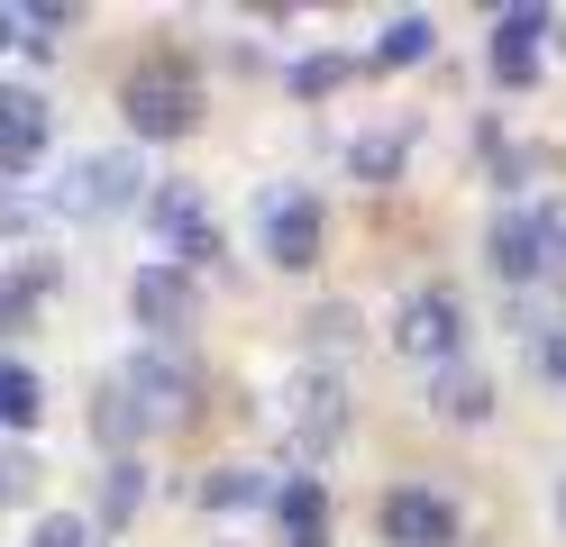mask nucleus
Instances as JSON below:
<instances>
[{"instance_id":"f257e3e1","label":"nucleus","mask_w":566,"mask_h":547,"mask_svg":"<svg viewBox=\"0 0 566 547\" xmlns=\"http://www.w3.org/2000/svg\"><path fill=\"white\" fill-rule=\"evenodd\" d=\"M484 255H493V274H503V283L566 274V201H512V210H493Z\"/></svg>"},{"instance_id":"f03ea898","label":"nucleus","mask_w":566,"mask_h":547,"mask_svg":"<svg viewBox=\"0 0 566 547\" xmlns=\"http://www.w3.org/2000/svg\"><path fill=\"white\" fill-rule=\"evenodd\" d=\"M119 109H128V128L156 137V146H165V137H192V128H201V73H192L184 55H147V64L119 83Z\"/></svg>"},{"instance_id":"7ed1b4c3","label":"nucleus","mask_w":566,"mask_h":547,"mask_svg":"<svg viewBox=\"0 0 566 547\" xmlns=\"http://www.w3.org/2000/svg\"><path fill=\"white\" fill-rule=\"evenodd\" d=\"M119 401H128V420L137 429H184L192 420V401H201V375L174 347H137L128 365H119V383H111Z\"/></svg>"},{"instance_id":"20e7f679","label":"nucleus","mask_w":566,"mask_h":547,"mask_svg":"<svg viewBox=\"0 0 566 547\" xmlns=\"http://www.w3.org/2000/svg\"><path fill=\"white\" fill-rule=\"evenodd\" d=\"M394 356L411 365H457L467 356V302H457L448 283H420L394 302Z\"/></svg>"},{"instance_id":"39448f33","label":"nucleus","mask_w":566,"mask_h":547,"mask_svg":"<svg viewBox=\"0 0 566 547\" xmlns=\"http://www.w3.org/2000/svg\"><path fill=\"white\" fill-rule=\"evenodd\" d=\"M147 229H156V265L201 274L210 255H220V219H210V201L192 192V182H156L147 192Z\"/></svg>"},{"instance_id":"423d86ee","label":"nucleus","mask_w":566,"mask_h":547,"mask_svg":"<svg viewBox=\"0 0 566 547\" xmlns=\"http://www.w3.org/2000/svg\"><path fill=\"white\" fill-rule=\"evenodd\" d=\"M55 210L64 219H119V210H147V173H137V156H74L55 182Z\"/></svg>"},{"instance_id":"0eeeda50","label":"nucleus","mask_w":566,"mask_h":547,"mask_svg":"<svg viewBox=\"0 0 566 547\" xmlns=\"http://www.w3.org/2000/svg\"><path fill=\"white\" fill-rule=\"evenodd\" d=\"M256 238H265V255L283 274H302L311 255H321V201H311L302 182H274V192L256 201Z\"/></svg>"},{"instance_id":"6e6552de","label":"nucleus","mask_w":566,"mask_h":547,"mask_svg":"<svg viewBox=\"0 0 566 547\" xmlns=\"http://www.w3.org/2000/svg\"><path fill=\"white\" fill-rule=\"evenodd\" d=\"M338 429H347V392L329 375H293V392H283V438H293V456H329L338 448Z\"/></svg>"},{"instance_id":"1a4fd4ad","label":"nucleus","mask_w":566,"mask_h":547,"mask_svg":"<svg viewBox=\"0 0 566 547\" xmlns=\"http://www.w3.org/2000/svg\"><path fill=\"white\" fill-rule=\"evenodd\" d=\"M375 520H384V547H457V502L430 484H394Z\"/></svg>"},{"instance_id":"9d476101","label":"nucleus","mask_w":566,"mask_h":547,"mask_svg":"<svg viewBox=\"0 0 566 547\" xmlns=\"http://www.w3.org/2000/svg\"><path fill=\"white\" fill-rule=\"evenodd\" d=\"M128 311L156 328V338H184V328L201 319V283L184 274V265H137V283H128Z\"/></svg>"},{"instance_id":"9b49d317","label":"nucleus","mask_w":566,"mask_h":547,"mask_svg":"<svg viewBox=\"0 0 566 547\" xmlns=\"http://www.w3.org/2000/svg\"><path fill=\"white\" fill-rule=\"evenodd\" d=\"M46 128H55V119H46L38 92H28V83H0V173H10V182L46 156Z\"/></svg>"},{"instance_id":"f8f14e48","label":"nucleus","mask_w":566,"mask_h":547,"mask_svg":"<svg viewBox=\"0 0 566 547\" xmlns=\"http://www.w3.org/2000/svg\"><path fill=\"white\" fill-rule=\"evenodd\" d=\"M539 46H548V10H503L493 19V73H503V83H530V73H539Z\"/></svg>"},{"instance_id":"ddd939ff","label":"nucleus","mask_w":566,"mask_h":547,"mask_svg":"<svg viewBox=\"0 0 566 547\" xmlns=\"http://www.w3.org/2000/svg\"><path fill=\"white\" fill-rule=\"evenodd\" d=\"M430 411H439L448 429L493 420V375H475V365H439V375H430Z\"/></svg>"},{"instance_id":"4468645a","label":"nucleus","mask_w":566,"mask_h":547,"mask_svg":"<svg viewBox=\"0 0 566 547\" xmlns=\"http://www.w3.org/2000/svg\"><path fill=\"white\" fill-rule=\"evenodd\" d=\"M274 520H283V547H329V493H321V474H293V484L274 493Z\"/></svg>"},{"instance_id":"2eb2a0df","label":"nucleus","mask_w":566,"mask_h":547,"mask_svg":"<svg viewBox=\"0 0 566 547\" xmlns=\"http://www.w3.org/2000/svg\"><path fill=\"white\" fill-rule=\"evenodd\" d=\"M38 420H46V383H38V365L0 356V429H38Z\"/></svg>"},{"instance_id":"dca6fc26","label":"nucleus","mask_w":566,"mask_h":547,"mask_svg":"<svg viewBox=\"0 0 566 547\" xmlns=\"http://www.w3.org/2000/svg\"><path fill=\"white\" fill-rule=\"evenodd\" d=\"M430 46H439V28L420 19V10H402V19H384V36H375V64H430Z\"/></svg>"},{"instance_id":"f3484780","label":"nucleus","mask_w":566,"mask_h":547,"mask_svg":"<svg viewBox=\"0 0 566 547\" xmlns=\"http://www.w3.org/2000/svg\"><path fill=\"white\" fill-rule=\"evenodd\" d=\"M402 156H411V137H402V128H375V137H357V146H347L357 182H394V173H402Z\"/></svg>"},{"instance_id":"a211bd4d","label":"nucleus","mask_w":566,"mask_h":547,"mask_svg":"<svg viewBox=\"0 0 566 547\" xmlns=\"http://www.w3.org/2000/svg\"><path fill=\"white\" fill-rule=\"evenodd\" d=\"M201 502H210V511H247V502H265V474H247V465H220V474L201 484Z\"/></svg>"},{"instance_id":"6ab92c4d","label":"nucleus","mask_w":566,"mask_h":547,"mask_svg":"<svg viewBox=\"0 0 566 547\" xmlns=\"http://www.w3.org/2000/svg\"><path fill=\"white\" fill-rule=\"evenodd\" d=\"M530 375H539V383H566V319H557V328H530Z\"/></svg>"},{"instance_id":"aec40b11","label":"nucleus","mask_w":566,"mask_h":547,"mask_svg":"<svg viewBox=\"0 0 566 547\" xmlns=\"http://www.w3.org/2000/svg\"><path fill=\"white\" fill-rule=\"evenodd\" d=\"M38 219H46V210L28 201L19 182H0V238H28V229H38Z\"/></svg>"},{"instance_id":"412c9836","label":"nucleus","mask_w":566,"mask_h":547,"mask_svg":"<svg viewBox=\"0 0 566 547\" xmlns=\"http://www.w3.org/2000/svg\"><path fill=\"white\" fill-rule=\"evenodd\" d=\"M347 83V55H311V64H293V92H338Z\"/></svg>"},{"instance_id":"4be33fe9","label":"nucleus","mask_w":566,"mask_h":547,"mask_svg":"<svg viewBox=\"0 0 566 547\" xmlns=\"http://www.w3.org/2000/svg\"><path fill=\"white\" fill-rule=\"evenodd\" d=\"M38 547H92V520H74V511H55V520H38Z\"/></svg>"},{"instance_id":"5701e85b","label":"nucleus","mask_w":566,"mask_h":547,"mask_svg":"<svg viewBox=\"0 0 566 547\" xmlns=\"http://www.w3.org/2000/svg\"><path fill=\"white\" fill-rule=\"evenodd\" d=\"M119 511H137V465H111V520Z\"/></svg>"},{"instance_id":"b1692460","label":"nucleus","mask_w":566,"mask_h":547,"mask_svg":"<svg viewBox=\"0 0 566 547\" xmlns=\"http://www.w3.org/2000/svg\"><path fill=\"white\" fill-rule=\"evenodd\" d=\"M10 36H19V10H0V46H10Z\"/></svg>"}]
</instances>
